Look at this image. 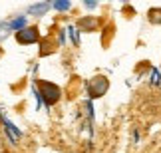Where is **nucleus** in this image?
<instances>
[{"label":"nucleus","instance_id":"obj_4","mask_svg":"<svg viewBox=\"0 0 161 153\" xmlns=\"http://www.w3.org/2000/svg\"><path fill=\"white\" fill-rule=\"evenodd\" d=\"M56 50V42H54V34L46 36V38H40V56H48Z\"/></svg>","mask_w":161,"mask_h":153},{"label":"nucleus","instance_id":"obj_12","mask_svg":"<svg viewBox=\"0 0 161 153\" xmlns=\"http://www.w3.org/2000/svg\"><path fill=\"white\" fill-rule=\"evenodd\" d=\"M52 8L54 10H70L72 8V2H52Z\"/></svg>","mask_w":161,"mask_h":153},{"label":"nucleus","instance_id":"obj_11","mask_svg":"<svg viewBox=\"0 0 161 153\" xmlns=\"http://www.w3.org/2000/svg\"><path fill=\"white\" fill-rule=\"evenodd\" d=\"M68 32H70V36H72L74 46H80V30L76 26H70V28H68Z\"/></svg>","mask_w":161,"mask_h":153},{"label":"nucleus","instance_id":"obj_14","mask_svg":"<svg viewBox=\"0 0 161 153\" xmlns=\"http://www.w3.org/2000/svg\"><path fill=\"white\" fill-rule=\"evenodd\" d=\"M4 119H6V117H4V113L0 112V123H2V125H4Z\"/></svg>","mask_w":161,"mask_h":153},{"label":"nucleus","instance_id":"obj_13","mask_svg":"<svg viewBox=\"0 0 161 153\" xmlns=\"http://www.w3.org/2000/svg\"><path fill=\"white\" fill-rule=\"evenodd\" d=\"M86 6H88V8H96V2H84Z\"/></svg>","mask_w":161,"mask_h":153},{"label":"nucleus","instance_id":"obj_7","mask_svg":"<svg viewBox=\"0 0 161 153\" xmlns=\"http://www.w3.org/2000/svg\"><path fill=\"white\" fill-rule=\"evenodd\" d=\"M4 129H6V133H8V137L12 141H18V139L22 137V133L16 129V125L12 123V121H8V119H4Z\"/></svg>","mask_w":161,"mask_h":153},{"label":"nucleus","instance_id":"obj_1","mask_svg":"<svg viewBox=\"0 0 161 153\" xmlns=\"http://www.w3.org/2000/svg\"><path fill=\"white\" fill-rule=\"evenodd\" d=\"M38 96H40V100L46 103L48 107H52L56 106L60 100H62V90H60V85H56L54 82H46V79H38Z\"/></svg>","mask_w":161,"mask_h":153},{"label":"nucleus","instance_id":"obj_10","mask_svg":"<svg viewBox=\"0 0 161 153\" xmlns=\"http://www.w3.org/2000/svg\"><path fill=\"white\" fill-rule=\"evenodd\" d=\"M149 74H151V76H149V84L155 85V88H159V85H161V72L155 70V68H151Z\"/></svg>","mask_w":161,"mask_h":153},{"label":"nucleus","instance_id":"obj_2","mask_svg":"<svg viewBox=\"0 0 161 153\" xmlns=\"http://www.w3.org/2000/svg\"><path fill=\"white\" fill-rule=\"evenodd\" d=\"M86 90H88V97L90 100H97V97H103L108 94L109 90V79L108 76L103 74H97L94 78L88 79V85H86Z\"/></svg>","mask_w":161,"mask_h":153},{"label":"nucleus","instance_id":"obj_9","mask_svg":"<svg viewBox=\"0 0 161 153\" xmlns=\"http://www.w3.org/2000/svg\"><path fill=\"white\" fill-rule=\"evenodd\" d=\"M6 28H8V30H14V32H20L22 28H26V18H24V16H18L16 20H12V22L6 24Z\"/></svg>","mask_w":161,"mask_h":153},{"label":"nucleus","instance_id":"obj_5","mask_svg":"<svg viewBox=\"0 0 161 153\" xmlns=\"http://www.w3.org/2000/svg\"><path fill=\"white\" fill-rule=\"evenodd\" d=\"M97 22L96 18H92V16H86V18H82V20L78 22V28L82 30V32H96V28H97Z\"/></svg>","mask_w":161,"mask_h":153},{"label":"nucleus","instance_id":"obj_3","mask_svg":"<svg viewBox=\"0 0 161 153\" xmlns=\"http://www.w3.org/2000/svg\"><path fill=\"white\" fill-rule=\"evenodd\" d=\"M14 38L18 44H24V46L36 44V42H40V30H38V26H26L20 32H16Z\"/></svg>","mask_w":161,"mask_h":153},{"label":"nucleus","instance_id":"obj_8","mask_svg":"<svg viewBox=\"0 0 161 153\" xmlns=\"http://www.w3.org/2000/svg\"><path fill=\"white\" fill-rule=\"evenodd\" d=\"M50 8H52L50 2H42V4H32V6L28 8V12H30V14H38V16H42L44 12H48Z\"/></svg>","mask_w":161,"mask_h":153},{"label":"nucleus","instance_id":"obj_6","mask_svg":"<svg viewBox=\"0 0 161 153\" xmlns=\"http://www.w3.org/2000/svg\"><path fill=\"white\" fill-rule=\"evenodd\" d=\"M147 20L153 26H161V6H155V8L147 10Z\"/></svg>","mask_w":161,"mask_h":153}]
</instances>
